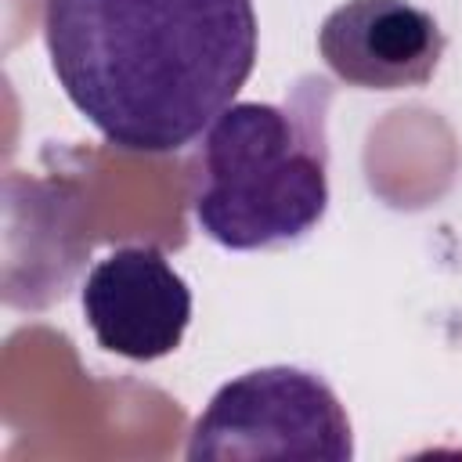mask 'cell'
Masks as SVG:
<instances>
[{
	"label": "cell",
	"instance_id": "6da1fadb",
	"mask_svg": "<svg viewBox=\"0 0 462 462\" xmlns=\"http://www.w3.org/2000/svg\"><path fill=\"white\" fill-rule=\"evenodd\" d=\"M253 0H47L43 40L65 97L126 152L191 144L256 65Z\"/></svg>",
	"mask_w": 462,
	"mask_h": 462
},
{
	"label": "cell",
	"instance_id": "7a4b0ae2",
	"mask_svg": "<svg viewBox=\"0 0 462 462\" xmlns=\"http://www.w3.org/2000/svg\"><path fill=\"white\" fill-rule=\"evenodd\" d=\"M328 83L307 76L282 105L235 101L206 130L191 213L224 249L300 242L328 209Z\"/></svg>",
	"mask_w": 462,
	"mask_h": 462
},
{
	"label": "cell",
	"instance_id": "3957f363",
	"mask_svg": "<svg viewBox=\"0 0 462 462\" xmlns=\"http://www.w3.org/2000/svg\"><path fill=\"white\" fill-rule=\"evenodd\" d=\"M191 462L318 458L350 462L354 433L332 386L303 368L271 365L224 383L188 437Z\"/></svg>",
	"mask_w": 462,
	"mask_h": 462
},
{
	"label": "cell",
	"instance_id": "277c9868",
	"mask_svg": "<svg viewBox=\"0 0 462 462\" xmlns=\"http://www.w3.org/2000/svg\"><path fill=\"white\" fill-rule=\"evenodd\" d=\"M83 318L108 354L159 361L184 339L191 289L155 245H123L90 267Z\"/></svg>",
	"mask_w": 462,
	"mask_h": 462
},
{
	"label": "cell",
	"instance_id": "5b68a950",
	"mask_svg": "<svg viewBox=\"0 0 462 462\" xmlns=\"http://www.w3.org/2000/svg\"><path fill=\"white\" fill-rule=\"evenodd\" d=\"M318 51L350 87L404 90L433 79L444 32L411 0H346L321 22Z\"/></svg>",
	"mask_w": 462,
	"mask_h": 462
}]
</instances>
